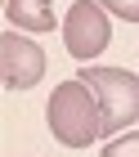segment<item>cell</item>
I'll use <instances>...</instances> for the list:
<instances>
[{"mask_svg":"<svg viewBox=\"0 0 139 157\" xmlns=\"http://www.w3.org/2000/svg\"><path fill=\"white\" fill-rule=\"evenodd\" d=\"M45 121L54 139L68 148H90L94 139H103V103L81 76L54 85V94L45 103Z\"/></svg>","mask_w":139,"mask_h":157,"instance_id":"6da1fadb","label":"cell"},{"mask_svg":"<svg viewBox=\"0 0 139 157\" xmlns=\"http://www.w3.org/2000/svg\"><path fill=\"white\" fill-rule=\"evenodd\" d=\"M76 76L103 103V135L108 139L121 135L130 121H139V76L135 72H126V67H85Z\"/></svg>","mask_w":139,"mask_h":157,"instance_id":"7a4b0ae2","label":"cell"},{"mask_svg":"<svg viewBox=\"0 0 139 157\" xmlns=\"http://www.w3.org/2000/svg\"><path fill=\"white\" fill-rule=\"evenodd\" d=\"M108 9L99 5V0H76L68 9V18H63V45H68L72 59L90 63L94 54H103L108 49Z\"/></svg>","mask_w":139,"mask_h":157,"instance_id":"3957f363","label":"cell"},{"mask_svg":"<svg viewBox=\"0 0 139 157\" xmlns=\"http://www.w3.org/2000/svg\"><path fill=\"white\" fill-rule=\"evenodd\" d=\"M41 76H45V49L32 36L5 32L0 36V81H5V90H32Z\"/></svg>","mask_w":139,"mask_h":157,"instance_id":"277c9868","label":"cell"},{"mask_svg":"<svg viewBox=\"0 0 139 157\" xmlns=\"http://www.w3.org/2000/svg\"><path fill=\"white\" fill-rule=\"evenodd\" d=\"M5 13L18 32H54V9L49 0H5Z\"/></svg>","mask_w":139,"mask_h":157,"instance_id":"5b68a950","label":"cell"},{"mask_svg":"<svg viewBox=\"0 0 139 157\" xmlns=\"http://www.w3.org/2000/svg\"><path fill=\"white\" fill-rule=\"evenodd\" d=\"M103 157H139V135H112L103 144Z\"/></svg>","mask_w":139,"mask_h":157,"instance_id":"8992f818","label":"cell"},{"mask_svg":"<svg viewBox=\"0 0 139 157\" xmlns=\"http://www.w3.org/2000/svg\"><path fill=\"white\" fill-rule=\"evenodd\" d=\"M99 5L117 18H126V23H139V0H99Z\"/></svg>","mask_w":139,"mask_h":157,"instance_id":"52a82bcc","label":"cell"}]
</instances>
